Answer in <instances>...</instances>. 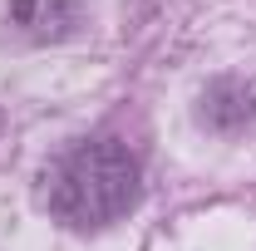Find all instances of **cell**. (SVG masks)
<instances>
[{"label":"cell","instance_id":"obj_1","mask_svg":"<svg viewBox=\"0 0 256 251\" xmlns=\"http://www.w3.org/2000/svg\"><path fill=\"white\" fill-rule=\"evenodd\" d=\"M44 182H50L44 188L50 212L64 226L98 232V226H114L138 202V158L118 138H89V143H74L50 168Z\"/></svg>","mask_w":256,"mask_h":251},{"label":"cell","instance_id":"obj_2","mask_svg":"<svg viewBox=\"0 0 256 251\" xmlns=\"http://www.w3.org/2000/svg\"><path fill=\"white\" fill-rule=\"evenodd\" d=\"M5 15L25 40L50 44V40H64L79 25V0H10Z\"/></svg>","mask_w":256,"mask_h":251},{"label":"cell","instance_id":"obj_3","mask_svg":"<svg viewBox=\"0 0 256 251\" xmlns=\"http://www.w3.org/2000/svg\"><path fill=\"white\" fill-rule=\"evenodd\" d=\"M202 118L217 128V133H236L256 118V89L242 79H217L207 94H202Z\"/></svg>","mask_w":256,"mask_h":251}]
</instances>
